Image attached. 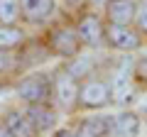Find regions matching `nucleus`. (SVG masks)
<instances>
[{
	"label": "nucleus",
	"instance_id": "f257e3e1",
	"mask_svg": "<svg viewBox=\"0 0 147 137\" xmlns=\"http://www.w3.org/2000/svg\"><path fill=\"white\" fill-rule=\"evenodd\" d=\"M79 86H81L79 79H74L64 66H59L52 74V100H54V105L64 113L79 110Z\"/></svg>",
	"mask_w": 147,
	"mask_h": 137
},
{
	"label": "nucleus",
	"instance_id": "f03ea898",
	"mask_svg": "<svg viewBox=\"0 0 147 137\" xmlns=\"http://www.w3.org/2000/svg\"><path fill=\"white\" fill-rule=\"evenodd\" d=\"M113 103V93H110L108 79L91 74L88 79L81 81L79 86V110H103Z\"/></svg>",
	"mask_w": 147,
	"mask_h": 137
},
{
	"label": "nucleus",
	"instance_id": "7ed1b4c3",
	"mask_svg": "<svg viewBox=\"0 0 147 137\" xmlns=\"http://www.w3.org/2000/svg\"><path fill=\"white\" fill-rule=\"evenodd\" d=\"M132 59L125 56L120 59V61L115 64V68H113V74H110V93H113V103L115 105H132L137 98V88L132 86Z\"/></svg>",
	"mask_w": 147,
	"mask_h": 137
},
{
	"label": "nucleus",
	"instance_id": "20e7f679",
	"mask_svg": "<svg viewBox=\"0 0 147 137\" xmlns=\"http://www.w3.org/2000/svg\"><path fill=\"white\" fill-rule=\"evenodd\" d=\"M17 95L25 100L27 105H37V103H49L52 100V76L44 71H34V74L25 76L17 83Z\"/></svg>",
	"mask_w": 147,
	"mask_h": 137
},
{
	"label": "nucleus",
	"instance_id": "39448f33",
	"mask_svg": "<svg viewBox=\"0 0 147 137\" xmlns=\"http://www.w3.org/2000/svg\"><path fill=\"white\" fill-rule=\"evenodd\" d=\"M81 39L76 34V27H54L52 32L47 34V49L49 54H57L61 59H74L79 56L81 52Z\"/></svg>",
	"mask_w": 147,
	"mask_h": 137
},
{
	"label": "nucleus",
	"instance_id": "423d86ee",
	"mask_svg": "<svg viewBox=\"0 0 147 137\" xmlns=\"http://www.w3.org/2000/svg\"><path fill=\"white\" fill-rule=\"evenodd\" d=\"M142 44H145V37L135 30V25L130 27L105 25V47H110L113 52L132 54V52H140Z\"/></svg>",
	"mask_w": 147,
	"mask_h": 137
},
{
	"label": "nucleus",
	"instance_id": "0eeeda50",
	"mask_svg": "<svg viewBox=\"0 0 147 137\" xmlns=\"http://www.w3.org/2000/svg\"><path fill=\"white\" fill-rule=\"evenodd\" d=\"M76 34H79L81 44L88 49L105 47V20L98 17L96 12H84L76 22Z\"/></svg>",
	"mask_w": 147,
	"mask_h": 137
},
{
	"label": "nucleus",
	"instance_id": "6e6552de",
	"mask_svg": "<svg viewBox=\"0 0 147 137\" xmlns=\"http://www.w3.org/2000/svg\"><path fill=\"white\" fill-rule=\"evenodd\" d=\"M135 7L137 3H132V0H105L103 3L105 25H118V27L135 25Z\"/></svg>",
	"mask_w": 147,
	"mask_h": 137
},
{
	"label": "nucleus",
	"instance_id": "1a4fd4ad",
	"mask_svg": "<svg viewBox=\"0 0 147 137\" xmlns=\"http://www.w3.org/2000/svg\"><path fill=\"white\" fill-rule=\"evenodd\" d=\"M142 118L135 110L125 108L118 115H110V137H140Z\"/></svg>",
	"mask_w": 147,
	"mask_h": 137
},
{
	"label": "nucleus",
	"instance_id": "9d476101",
	"mask_svg": "<svg viewBox=\"0 0 147 137\" xmlns=\"http://www.w3.org/2000/svg\"><path fill=\"white\" fill-rule=\"evenodd\" d=\"M57 10V0H20V12L30 25H42Z\"/></svg>",
	"mask_w": 147,
	"mask_h": 137
},
{
	"label": "nucleus",
	"instance_id": "9b49d317",
	"mask_svg": "<svg viewBox=\"0 0 147 137\" xmlns=\"http://www.w3.org/2000/svg\"><path fill=\"white\" fill-rule=\"evenodd\" d=\"M27 118L32 120V125L37 127V132L42 135V132H49L57 127L59 122V113L52 103H37V105H27Z\"/></svg>",
	"mask_w": 147,
	"mask_h": 137
},
{
	"label": "nucleus",
	"instance_id": "f8f14e48",
	"mask_svg": "<svg viewBox=\"0 0 147 137\" xmlns=\"http://www.w3.org/2000/svg\"><path fill=\"white\" fill-rule=\"evenodd\" d=\"M76 137H110V115H88L76 125Z\"/></svg>",
	"mask_w": 147,
	"mask_h": 137
},
{
	"label": "nucleus",
	"instance_id": "ddd939ff",
	"mask_svg": "<svg viewBox=\"0 0 147 137\" xmlns=\"http://www.w3.org/2000/svg\"><path fill=\"white\" fill-rule=\"evenodd\" d=\"M3 125L12 132V137H39L37 127L32 125V120L27 118V113H20V110H7Z\"/></svg>",
	"mask_w": 147,
	"mask_h": 137
},
{
	"label": "nucleus",
	"instance_id": "4468645a",
	"mask_svg": "<svg viewBox=\"0 0 147 137\" xmlns=\"http://www.w3.org/2000/svg\"><path fill=\"white\" fill-rule=\"evenodd\" d=\"M25 42V32L17 25H3L0 22V49L3 52H10V49L20 47Z\"/></svg>",
	"mask_w": 147,
	"mask_h": 137
},
{
	"label": "nucleus",
	"instance_id": "2eb2a0df",
	"mask_svg": "<svg viewBox=\"0 0 147 137\" xmlns=\"http://www.w3.org/2000/svg\"><path fill=\"white\" fill-rule=\"evenodd\" d=\"M93 66H96V61L91 56H74L69 64H64V68H66L74 79H79V81L88 79V76L93 74Z\"/></svg>",
	"mask_w": 147,
	"mask_h": 137
},
{
	"label": "nucleus",
	"instance_id": "dca6fc26",
	"mask_svg": "<svg viewBox=\"0 0 147 137\" xmlns=\"http://www.w3.org/2000/svg\"><path fill=\"white\" fill-rule=\"evenodd\" d=\"M132 86L137 88V93H147V54H140L137 59H132Z\"/></svg>",
	"mask_w": 147,
	"mask_h": 137
},
{
	"label": "nucleus",
	"instance_id": "f3484780",
	"mask_svg": "<svg viewBox=\"0 0 147 137\" xmlns=\"http://www.w3.org/2000/svg\"><path fill=\"white\" fill-rule=\"evenodd\" d=\"M17 17H20V0H0V22L15 25Z\"/></svg>",
	"mask_w": 147,
	"mask_h": 137
},
{
	"label": "nucleus",
	"instance_id": "a211bd4d",
	"mask_svg": "<svg viewBox=\"0 0 147 137\" xmlns=\"http://www.w3.org/2000/svg\"><path fill=\"white\" fill-rule=\"evenodd\" d=\"M135 30L147 39V0H137V7H135Z\"/></svg>",
	"mask_w": 147,
	"mask_h": 137
},
{
	"label": "nucleus",
	"instance_id": "6ab92c4d",
	"mask_svg": "<svg viewBox=\"0 0 147 137\" xmlns=\"http://www.w3.org/2000/svg\"><path fill=\"white\" fill-rule=\"evenodd\" d=\"M12 61H15V59L10 56V52H3V49H0V76H3V74H7V71H10Z\"/></svg>",
	"mask_w": 147,
	"mask_h": 137
},
{
	"label": "nucleus",
	"instance_id": "aec40b11",
	"mask_svg": "<svg viewBox=\"0 0 147 137\" xmlns=\"http://www.w3.org/2000/svg\"><path fill=\"white\" fill-rule=\"evenodd\" d=\"M52 137H76V132L69 130V127H59V130H54Z\"/></svg>",
	"mask_w": 147,
	"mask_h": 137
},
{
	"label": "nucleus",
	"instance_id": "412c9836",
	"mask_svg": "<svg viewBox=\"0 0 147 137\" xmlns=\"http://www.w3.org/2000/svg\"><path fill=\"white\" fill-rule=\"evenodd\" d=\"M0 137H12V132L7 130V127L3 125V122H0Z\"/></svg>",
	"mask_w": 147,
	"mask_h": 137
},
{
	"label": "nucleus",
	"instance_id": "4be33fe9",
	"mask_svg": "<svg viewBox=\"0 0 147 137\" xmlns=\"http://www.w3.org/2000/svg\"><path fill=\"white\" fill-rule=\"evenodd\" d=\"M142 113H145V115H147V100H145V105H142Z\"/></svg>",
	"mask_w": 147,
	"mask_h": 137
},
{
	"label": "nucleus",
	"instance_id": "5701e85b",
	"mask_svg": "<svg viewBox=\"0 0 147 137\" xmlns=\"http://www.w3.org/2000/svg\"><path fill=\"white\" fill-rule=\"evenodd\" d=\"M132 3H137V0H132Z\"/></svg>",
	"mask_w": 147,
	"mask_h": 137
}]
</instances>
